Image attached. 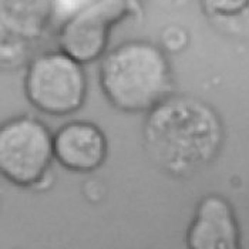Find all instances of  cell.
Returning a JSON list of instances; mask_svg holds the SVG:
<instances>
[{
	"label": "cell",
	"mask_w": 249,
	"mask_h": 249,
	"mask_svg": "<svg viewBox=\"0 0 249 249\" xmlns=\"http://www.w3.org/2000/svg\"><path fill=\"white\" fill-rule=\"evenodd\" d=\"M225 130L216 110L188 94H173L145 115L144 147L154 164L174 178H188L211 165Z\"/></svg>",
	"instance_id": "obj_1"
},
{
	"label": "cell",
	"mask_w": 249,
	"mask_h": 249,
	"mask_svg": "<svg viewBox=\"0 0 249 249\" xmlns=\"http://www.w3.org/2000/svg\"><path fill=\"white\" fill-rule=\"evenodd\" d=\"M98 83L107 101L123 113L148 114L174 93L165 52L148 40H128L101 58Z\"/></svg>",
	"instance_id": "obj_2"
},
{
	"label": "cell",
	"mask_w": 249,
	"mask_h": 249,
	"mask_svg": "<svg viewBox=\"0 0 249 249\" xmlns=\"http://www.w3.org/2000/svg\"><path fill=\"white\" fill-rule=\"evenodd\" d=\"M23 87L27 101L37 111L64 117L84 106L89 83L83 64L58 49L29 61Z\"/></svg>",
	"instance_id": "obj_3"
},
{
	"label": "cell",
	"mask_w": 249,
	"mask_h": 249,
	"mask_svg": "<svg viewBox=\"0 0 249 249\" xmlns=\"http://www.w3.org/2000/svg\"><path fill=\"white\" fill-rule=\"evenodd\" d=\"M53 135L36 117L23 114L0 127V173L20 188L40 185L54 160Z\"/></svg>",
	"instance_id": "obj_4"
},
{
	"label": "cell",
	"mask_w": 249,
	"mask_h": 249,
	"mask_svg": "<svg viewBox=\"0 0 249 249\" xmlns=\"http://www.w3.org/2000/svg\"><path fill=\"white\" fill-rule=\"evenodd\" d=\"M141 10L140 0H91L61 24L58 49L83 66L101 60L108 53L111 32Z\"/></svg>",
	"instance_id": "obj_5"
},
{
	"label": "cell",
	"mask_w": 249,
	"mask_h": 249,
	"mask_svg": "<svg viewBox=\"0 0 249 249\" xmlns=\"http://www.w3.org/2000/svg\"><path fill=\"white\" fill-rule=\"evenodd\" d=\"M185 244L187 249H244L236 213L224 195L212 192L198 201Z\"/></svg>",
	"instance_id": "obj_6"
},
{
	"label": "cell",
	"mask_w": 249,
	"mask_h": 249,
	"mask_svg": "<svg viewBox=\"0 0 249 249\" xmlns=\"http://www.w3.org/2000/svg\"><path fill=\"white\" fill-rule=\"evenodd\" d=\"M54 160L64 170L90 174L101 168L108 155L104 131L91 121L73 120L63 124L53 135Z\"/></svg>",
	"instance_id": "obj_7"
},
{
	"label": "cell",
	"mask_w": 249,
	"mask_h": 249,
	"mask_svg": "<svg viewBox=\"0 0 249 249\" xmlns=\"http://www.w3.org/2000/svg\"><path fill=\"white\" fill-rule=\"evenodd\" d=\"M56 10V0H0L3 38L35 41L43 36Z\"/></svg>",
	"instance_id": "obj_8"
},
{
	"label": "cell",
	"mask_w": 249,
	"mask_h": 249,
	"mask_svg": "<svg viewBox=\"0 0 249 249\" xmlns=\"http://www.w3.org/2000/svg\"><path fill=\"white\" fill-rule=\"evenodd\" d=\"M205 18L232 36L249 35V0H199Z\"/></svg>",
	"instance_id": "obj_9"
},
{
	"label": "cell",
	"mask_w": 249,
	"mask_h": 249,
	"mask_svg": "<svg viewBox=\"0 0 249 249\" xmlns=\"http://www.w3.org/2000/svg\"><path fill=\"white\" fill-rule=\"evenodd\" d=\"M162 40H164V44H165V47L168 50L178 52V50H181L185 46L187 35H185V32H182L178 27H171V29L165 30V33L162 36Z\"/></svg>",
	"instance_id": "obj_10"
},
{
	"label": "cell",
	"mask_w": 249,
	"mask_h": 249,
	"mask_svg": "<svg viewBox=\"0 0 249 249\" xmlns=\"http://www.w3.org/2000/svg\"><path fill=\"white\" fill-rule=\"evenodd\" d=\"M150 1H153V3H164V4H173V3H177V1H179V0H150Z\"/></svg>",
	"instance_id": "obj_11"
}]
</instances>
